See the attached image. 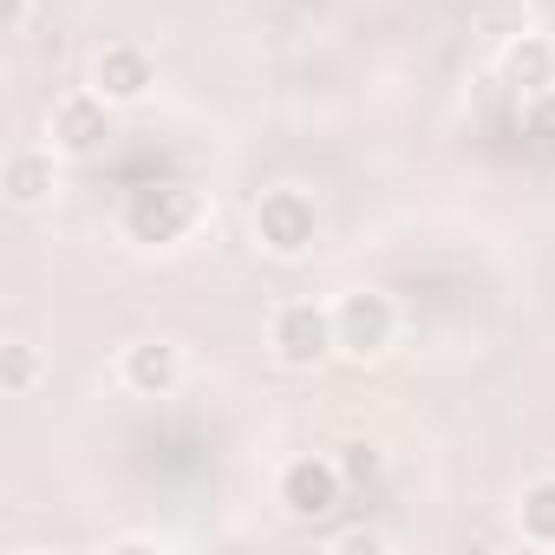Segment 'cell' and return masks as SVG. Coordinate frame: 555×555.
Here are the masks:
<instances>
[{
  "instance_id": "obj_16",
  "label": "cell",
  "mask_w": 555,
  "mask_h": 555,
  "mask_svg": "<svg viewBox=\"0 0 555 555\" xmlns=\"http://www.w3.org/2000/svg\"><path fill=\"white\" fill-rule=\"evenodd\" d=\"M105 548H112V555H125V548H183V542H177V535H164V529H125V535H112Z\"/></svg>"
},
{
  "instance_id": "obj_4",
  "label": "cell",
  "mask_w": 555,
  "mask_h": 555,
  "mask_svg": "<svg viewBox=\"0 0 555 555\" xmlns=\"http://www.w3.org/2000/svg\"><path fill=\"white\" fill-rule=\"evenodd\" d=\"M203 229V196L190 183H144L125 203V235L138 248H177Z\"/></svg>"
},
{
  "instance_id": "obj_6",
  "label": "cell",
  "mask_w": 555,
  "mask_h": 555,
  "mask_svg": "<svg viewBox=\"0 0 555 555\" xmlns=\"http://www.w3.org/2000/svg\"><path fill=\"white\" fill-rule=\"evenodd\" d=\"M183 379H190V360H183V347H177V340L144 334V340L118 347V386H125L131 399H177V392H183Z\"/></svg>"
},
{
  "instance_id": "obj_5",
  "label": "cell",
  "mask_w": 555,
  "mask_h": 555,
  "mask_svg": "<svg viewBox=\"0 0 555 555\" xmlns=\"http://www.w3.org/2000/svg\"><path fill=\"white\" fill-rule=\"evenodd\" d=\"M347 470H340V457L334 451H308V457H288L282 464V477H274V503H282L295 522H321V516H334L340 503H347Z\"/></svg>"
},
{
  "instance_id": "obj_13",
  "label": "cell",
  "mask_w": 555,
  "mask_h": 555,
  "mask_svg": "<svg viewBox=\"0 0 555 555\" xmlns=\"http://www.w3.org/2000/svg\"><path fill=\"white\" fill-rule=\"evenodd\" d=\"M327 548H334V555H392V535L373 529V522H347V529L327 535Z\"/></svg>"
},
{
  "instance_id": "obj_14",
  "label": "cell",
  "mask_w": 555,
  "mask_h": 555,
  "mask_svg": "<svg viewBox=\"0 0 555 555\" xmlns=\"http://www.w3.org/2000/svg\"><path fill=\"white\" fill-rule=\"evenodd\" d=\"M334 457H340V470H347V483H353V490L379 477V444H366V438H347Z\"/></svg>"
},
{
  "instance_id": "obj_11",
  "label": "cell",
  "mask_w": 555,
  "mask_h": 555,
  "mask_svg": "<svg viewBox=\"0 0 555 555\" xmlns=\"http://www.w3.org/2000/svg\"><path fill=\"white\" fill-rule=\"evenodd\" d=\"M509 522H516V535H522L529 548H555V470H548V477H529V483L516 490Z\"/></svg>"
},
{
  "instance_id": "obj_9",
  "label": "cell",
  "mask_w": 555,
  "mask_h": 555,
  "mask_svg": "<svg viewBox=\"0 0 555 555\" xmlns=\"http://www.w3.org/2000/svg\"><path fill=\"white\" fill-rule=\"evenodd\" d=\"M0 196L14 209H40L60 196V151L53 144H14L0 164Z\"/></svg>"
},
{
  "instance_id": "obj_17",
  "label": "cell",
  "mask_w": 555,
  "mask_h": 555,
  "mask_svg": "<svg viewBox=\"0 0 555 555\" xmlns=\"http://www.w3.org/2000/svg\"><path fill=\"white\" fill-rule=\"evenodd\" d=\"M34 21V0H0V34H27Z\"/></svg>"
},
{
  "instance_id": "obj_1",
  "label": "cell",
  "mask_w": 555,
  "mask_h": 555,
  "mask_svg": "<svg viewBox=\"0 0 555 555\" xmlns=\"http://www.w3.org/2000/svg\"><path fill=\"white\" fill-rule=\"evenodd\" d=\"M248 235L268 261H308L321 242V203L301 183H268L248 203Z\"/></svg>"
},
{
  "instance_id": "obj_3",
  "label": "cell",
  "mask_w": 555,
  "mask_h": 555,
  "mask_svg": "<svg viewBox=\"0 0 555 555\" xmlns=\"http://www.w3.org/2000/svg\"><path fill=\"white\" fill-rule=\"evenodd\" d=\"M399 327H405V308L386 295V288H347L334 295V340H340V360H386L399 347Z\"/></svg>"
},
{
  "instance_id": "obj_7",
  "label": "cell",
  "mask_w": 555,
  "mask_h": 555,
  "mask_svg": "<svg viewBox=\"0 0 555 555\" xmlns=\"http://www.w3.org/2000/svg\"><path fill=\"white\" fill-rule=\"evenodd\" d=\"M112 112H118V105H105L92 86H86V92H66V99H53V112H47V144H53L60 157H99V151L112 144Z\"/></svg>"
},
{
  "instance_id": "obj_15",
  "label": "cell",
  "mask_w": 555,
  "mask_h": 555,
  "mask_svg": "<svg viewBox=\"0 0 555 555\" xmlns=\"http://www.w3.org/2000/svg\"><path fill=\"white\" fill-rule=\"evenodd\" d=\"M522 125H529V138L555 144V86H548V92H535V99H522Z\"/></svg>"
},
{
  "instance_id": "obj_2",
  "label": "cell",
  "mask_w": 555,
  "mask_h": 555,
  "mask_svg": "<svg viewBox=\"0 0 555 555\" xmlns=\"http://www.w3.org/2000/svg\"><path fill=\"white\" fill-rule=\"evenodd\" d=\"M268 353H274V366H288V373L327 366L340 353V340H334V301H314V295L282 301V308L268 314Z\"/></svg>"
},
{
  "instance_id": "obj_8",
  "label": "cell",
  "mask_w": 555,
  "mask_h": 555,
  "mask_svg": "<svg viewBox=\"0 0 555 555\" xmlns=\"http://www.w3.org/2000/svg\"><path fill=\"white\" fill-rule=\"evenodd\" d=\"M151 86H157V60H151V47H138V40H112V47H99L92 53V92L105 99V105H144L151 99Z\"/></svg>"
},
{
  "instance_id": "obj_12",
  "label": "cell",
  "mask_w": 555,
  "mask_h": 555,
  "mask_svg": "<svg viewBox=\"0 0 555 555\" xmlns=\"http://www.w3.org/2000/svg\"><path fill=\"white\" fill-rule=\"evenodd\" d=\"M47 386V353L34 340H0V392L8 399H34Z\"/></svg>"
},
{
  "instance_id": "obj_10",
  "label": "cell",
  "mask_w": 555,
  "mask_h": 555,
  "mask_svg": "<svg viewBox=\"0 0 555 555\" xmlns=\"http://www.w3.org/2000/svg\"><path fill=\"white\" fill-rule=\"evenodd\" d=\"M496 79L516 92V99H535L555 86V40L548 34H516L503 53H496Z\"/></svg>"
}]
</instances>
